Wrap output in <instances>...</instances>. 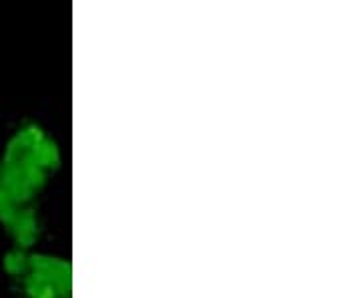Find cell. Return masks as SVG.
Returning <instances> with one entry per match:
<instances>
[{"instance_id":"cell-3","label":"cell","mask_w":362,"mask_h":298,"mask_svg":"<svg viewBox=\"0 0 362 298\" xmlns=\"http://www.w3.org/2000/svg\"><path fill=\"white\" fill-rule=\"evenodd\" d=\"M18 210H23V207L16 206L13 197L6 194V190L0 185V222H2V224H8V222L13 220L14 214H16Z\"/></svg>"},{"instance_id":"cell-1","label":"cell","mask_w":362,"mask_h":298,"mask_svg":"<svg viewBox=\"0 0 362 298\" xmlns=\"http://www.w3.org/2000/svg\"><path fill=\"white\" fill-rule=\"evenodd\" d=\"M6 226L21 246H30L37 238V218H35V212L28 207L18 210Z\"/></svg>"},{"instance_id":"cell-2","label":"cell","mask_w":362,"mask_h":298,"mask_svg":"<svg viewBox=\"0 0 362 298\" xmlns=\"http://www.w3.org/2000/svg\"><path fill=\"white\" fill-rule=\"evenodd\" d=\"M26 268H28V258L21 250H13V252H8L4 256V270L14 278L23 276L26 273Z\"/></svg>"}]
</instances>
